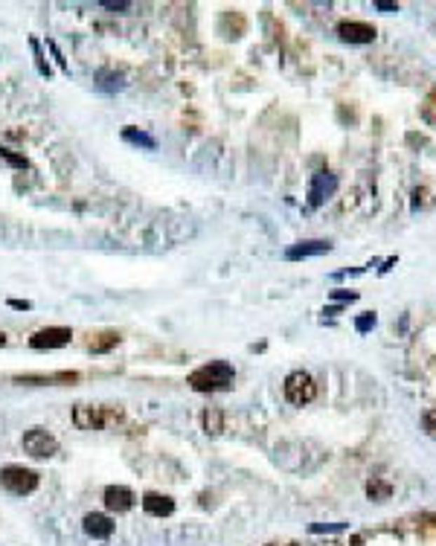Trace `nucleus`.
Segmentation results:
<instances>
[{
	"mask_svg": "<svg viewBox=\"0 0 436 546\" xmlns=\"http://www.w3.org/2000/svg\"><path fill=\"white\" fill-rule=\"evenodd\" d=\"M123 140H125L128 146L146 148V151H154V148H157V140H154V136H151V134H146V131H140V128H134V125L123 128Z\"/></svg>",
	"mask_w": 436,
	"mask_h": 546,
	"instance_id": "nucleus-14",
	"label": "nucleus"
},
{
	"mask_svg": "<svg viewBox=\"0 0 436 546\" xmlns=\"http://www.w3.org/2000/svg\"><path fill=\"white\" fill-rule=\"evenodd\" d=\"M334 189H338V178L332 172H317L311 174V186H308V204L311 206H320L323 201H329Z\"/></svg>",
	"mask_w": 436,
	"mask_h": 546,
	"instance_id": "nucleus-7",
	"label": "nucleus"
},
{
	"mask_svg": "<svg viewBox=\"0 0 436 546\" xmlns=\"http://www.w3.org/2000/svg\"><path fill=\"white\" fill-rule=\"evenodd\" d=\"M18 384H73L79 372H50V375H18Z\"/></svg>",
	"mask_w": 436,
	"mask_h": 546,
	"instance_id": "nucleus-13",
	"label": "nucleus"
},
{
	"mask_svg": "<svg viewBox=\"0 0 436 546\" xmlns=\"http://www.w3.org/2000/svg\"><path fill=\"white\" fill-rule=\"evenodd\" d=\"M422 120H425L428 125H436V90L428 93V99L422 102Z\"/></svg>",
	"mask_w": 436,
	"mask_h": 546,
	"instance_id": "nucleus-19",
	"label": "nucleus"
},
{
	"mask_svg": "<svg viewBox=\"0 0 436 546\" xmlns=\"http://www.w3.org/2000/svg\"><path fill=\"white\" fill-rule=\"evenodd\" d=\"M422 424H425L428 436H433V439H436V410H428L425 419H422Z\"/></svg>",
	"mask_w": 436,
	"mask_h": 546,
	"instance_id": "nucleus-23",
	"label": "nucleus"
},
{
	"mask_svg": "<svg viewBox=\"0 0 436 546\" xmlns=\"http://www.w3.org/2000/svg\"><path fill=\"white\" fill-rule=\"evenodd\" d=\"M143 509H146V514H151V517H169V514L175 512V500L166 497V494L149 491V494L143 497Z\"/></svg>",
	"mask_w": 436,
	"mask_h": 546,
	"instance_id": "nucleus-11",
	"label": "nucleus"
},
{
	"mask_svg": "<svg viewBox=\"0 0 436 546\" xmlns=\"http://www.w3.org/2000/svg\"><path fill=\"white\" fill-rule=\"evenodd\" d=\"M338 35H341V41H349V44H369L375 41V27L364 21H341Z\"/></svg>",
	"mask_w": 436,
	"mask_h": 546,
	"instance_id": "nucleus-8",
	"label": "nucleus"
},
{
	"mask_svg": "<svg viewBox=\"0 0 436 546\" xmlns=\"http://www.w3.org/2000/svg\"><path fill=\"white\" fill-rule=\"evenodd\" d=\"M134 500H137L134 491L125 489V485H108V489H105V509L108 512L123 514V512H128L134 505Z\"/></svg>",
	"mask_w": 436,
	"mask_h": 546,
	"instance_id": "nucleus-9",
	"label": "nucleus"
},
{
	"mask_svg": "<svg viewBox=\"0 0 436 546\" xmlns=\"http://www.w3.org/2000/svg\"><path fill=\"white\" fill-rule=\"evenodd\" d=\"M332 297L334 300H349V302L358 300V294H355V290H332Z\"/></svg>",
	"mask_w": 436,
	"mask_h": 546,
	"instance_id": "nucleus-27",
	"label": "nucleus"
},
{
	"mask_svg": "<svg viewBox=\"0 0 436 546\" xmlns=\"http://www.w3.org/2000/svg\"><path fill=\"white\" fill-rule=\"evenodd\" d=\"M29 47H32V52H35V67H38V73L50 79V64L44 62V55H41V44H38L35 38H29Z\"/></svg>",
	"mask_w": 436,
	"mask_h": 546,
	"instance_id": "nucleus-21",
	"label": "nucleus"
},
{
	"mask_svg": "<svg viewBox=\"0 0 436 546\" xmlns=\"http://www.w3.org/2000/svg\"><path fill=\"white\" fill-rule=\"evenodd\" d=\"M6 346V335H4V331H0V349H4Z\"/></svg>",
	"mask_w": 436,
	"mask_h": 546,
	"instance_id": "nucleus-29",
	"label": "nucleus"
},
{
	"mask_svg": "<svg viewBox=\"0 0 436 546\" xmlns=\"http://www.w3.org/2000/svg\"><path fill=\"white\" fill-rule=\"evenodd\" d=\"M47 47H50V50H53V55H55V64H58V67H62V70L67 73V58L62 55V50H58V44L53 41V38H47Z\"/></svg>",
	"mask_w": 436,
	"mask_h": 546,
	"instance_id": "nucleus-22",
	"label": "nucleus"
},
{
	"mask_svg": "<svg viewBox=\"0 0 436 546\" xmlns=\"http://www.w3.org/2000/svg\"><path fill=\"white\" fill-rule=\"evenodd\" d=\"M82 526H85V532H88L90 538H96V540H105V538L114 535V523H111V517H108V514H99V512L85 514Z\"/></svg>",
	"mask_w": 436,
	"mask_h": 546,
	"instance_id": "nucleus-10",
	"label": "nucleus"
},
{
	"mask_svg": "<svg viewBox=\"0 0 436 546\" xmlns=\"http://www.w3.org/2000/svg\"><path fill=\"white\" fill-rule=\"evenodd\" d=\"M96 88L105 90V93H116L123 88V76L114 73V70H99L96 73Z\"/></svg>",
	"mask_w": 436,
	"mask_h": 546,
	"instance_id": "nucleus-16",
	"label": "nucleus"
},
{
	"mask_svg": "<svg viewBox=\"0 0 436 546\" xmlns=\"http://www.w3.org/2000/svg\"><path fill=\"white\" fill-rule=\"evenodd\" d=\"M329 250H332L329 241H300V244L288 247L285 259H291V262H297V259H311V256H323V253H329Z\"/></svg>",
	"mask_w": 436,
	"mask_h": 546,
	"instance_id": "nucleus-12",
	"label": "nucleus"
},
{
	"mask_svg": "<svg viewBox=\"0 0 436 546\" xmlns=\"http://www.w3.org/2000/svg\"><path fill=\"white\" fill-rule=\"evenodd\" d=\"M355 326H358V331H369V328L375 326V314H364V317H358V323H355Z\"/></svg>",
	"mask_w": 436,
	"mask_h": 546,
	"instance_id": "nucleus-24",
	"label": "nucleus"
},
{
	"mask_svg": "<svg viewBox=\"0 0 436 546\" xmlns=\"http://www.w3.org/2000/svg\"><path fill=\"white\" fill-rule=\"evenodd\" d=\"M268 546H280V543H268ZM285 546H297V543H285Z\"/></svg>",
	"mask_w": 436,
	"mask_h": 546,
	"instance_id": "nucleus-30",
	"label": "nucleus"
},
{
	"mask_svg": "<svg viewBox=\"0 0 436 546\" xmlns=\"http://www.w3.org/2000/svg\"><path fill=\"white\" fill-rule=\"evenodd\" d=\"M375 9H381V12H395L399 6H395V4H387V0H379V4H375Z\"/></svg>",
	"mask_w": 436,
	"mask_h": 546,
	"instance_id": "nucleus-28",
	"label": "nucleus"
},
{
	"mask_svg": "<svg viewBox=\"0 0 436 546\" xmlns=\"http://www.w3.org/2000/svg\"><path fill=\"white\" fill-rule=\"evenodd\" d=\"M116 343H120V335H116V331H102V335H96L88 343V349H90L93 355H105V352H111Z\"/></svg>",
	"mask_w": 436,
	"mask_h": 546,
	"instance_id": "nucleus-15",
	"label": "nucleus"
},
{
	"mask_svg": "<svg viewBox=\"0 0 436 546\" xmlns=\"http://www.w3.org/2000/svg\"><path fill=\"white\" fill-rule=\"evenodd\" d=\"M285 398L291 401V404H297V407H303V404H308L314 396H317V384H314V378L308 375V372H303V369H297V372H291L288 378H285Z\"/></svg>",
	"mask_w": 436,
	"mask_h": 546,
	"instance_id": "nucleus-3",
	"label": "nucleus"
},
{
	"mask_svg": "<svg viewBox=\"0 0 436 546\" xmlns=\"http://www.w3.org/2000/svg\"><path fill=\"white\" fill-rule=\"evenodd\" d=\"M204 430L210 436H218V433L224 430V416H222V410H218V407L204 410Z\"/></svg>",
	"mask_w": 436,
	"mask_h": 546,
	"instance_id": "nucleus-17",
	"label": "nucleus"
},
{
	"mask_svg": "<svg viewBox=\"0 0 436 546\" xmlns=\"http://www.w3.org/2000/svg\"><path fill=\"white\" fill-rule=\"evenodd\" d=\"M24 451L32 459H50L58 454V442L55 436H50L44 427H32V430L24 433Z\"/></svg>",
	"mask_w": 436,
	"mask_h": 546,
	"instance_id": "nucleus-4",
	"label": "nucleus"
},
{
	"mask_svg": "<svg viewBox=\"0 0 436 546\" xmlns=\"http://www.w3.org/2000/svg\"><path fill=\"white\" fill-rule=\"evenodd\" d=\"M73 424L79 430H102L108 424V416L102 407H88V404H76L73 407Z\"/></svg>",
	"mask_w": 436,
	"mask_h": 546,
	"instance_id": "nucleus-6",
	"label": "nucleus"
},
{
	"mask_svg": "<svg viewBox=\"0 0 436 546\" xmlns=\"http://www.w3.org/2000/svg\"><path fill=\"white\" fill-rule=\"evenodd\" d=\"M9 308H15V311H32V302L29 300H9Z\"/></svg>",
	"mask_w": 436,
	"mask_h": 546,
	"instance_id": "nucleus-26",
	"label": "nucleus"
},
{
	"mask_svg": "<svg viewBox=\"0 0 436 546\" xmlns=\"http://www.w3.org/2000/svg\"><path fill=\"white\" fill-rule=\"evenodd\" d=\"M233 381H236V369L227 360H210L204 366H198L186 378V384L195 393H222V389L233 386Z\"/></svg>",
	"mask_w": 436,
	"mask_h": 546,
	"instance_id": "nucleus-1",
	"label": "nucleus"
},
{
	"mask_svg": "<svg viewBox=\"0 0 436 546\" xmlns=\"http://www.w3.org/2000/svg\"><path fill=\"white\" fill-rule=\"evenodd\" d=\"M102 6L105 9H114V12H125L131 4H125V0H120V4H116V0H102Z\"/></svg>",
	"mask_w": 436,
	"mask_h": 546,
	"instance_id": "nucleus-25",
	"label": "nucleus"
},
{
	"mask_svg": "<svg viewBox=\"0 0 436 546\" xmlns=\"http://www.w3.org/2000/svg\"><path fill=\"white\" fill-rule=\"evenodd\" d=\"M70 337H73V331L67 326H47L29 337V346L32 349H62L70 343Z\"/></svg>",
	"mask_w": 436,
	"mask_h": 546,
	"instance_id": "nucleus-5",
	"label": "nucleus"
},
{
	"mask_svg": "<svg viewBox=\"0 0 436 546\" xmlns=\"http://www.w3.org/2000/svg\"><path fill=\"white\" fill-rule=\"evenodd\" d=\"M367 494H369V500H375V503H384V500H390V494H393V485H390L387 479H369V482H367Z\"/></svg>",
	"mask_w": 436,
	"mask_h": 546,
	"instance_id": "nucleus-18",
	"label": "nucleus"
},
{
	"mask_svg": "<svg viewBox=\"0 0 436 546\" xmlns=\"http://www.w3.org/2000/svg\"><path fill=\"white\" fill-rule=\"evenodd\" d=\"M0 158H4L9 166H15V169H27L29 166V160L24 158V154H15L12 148H0Z\"/></svg>",
	"mask_w": 436,
	"mask_h": 546,
	"instance_id": "nucleus-20",
	"label": "nucleus"
},
{
	"mask_svg": "<svg viewBox=\"0 0 436 546\" xmlns=\"http://www.w3.org/2000/svg\"><path fill=\"white\" fill-rule=\"evenodd\" d=\"M0 485L12 494L24 497V494H32L38 489V474L24 465H6L4 471H0Z\"/></svg>",
	"mask_w": 436,
	"mask_h": 546,
	"instance_id": "nucleus-2",
	"label": "nucleus"
}]
</instances>
